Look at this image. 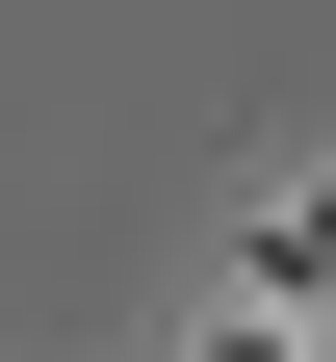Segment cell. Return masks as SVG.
<instances>
[{
    "label": "cell",
    "mask_w": 336,
    "mask_h": 362,
    "mask_svg": "<svg viewBox=\"0 0 336 362\" xmlns=\"http://www.w3.org/2000/svg\"><path fill=\"white\" fill-rule=\"evenodd\" d=\"M259 310H336V181H284V207H259Z\"/></svg>",
    "instance_id": "6da1fadb"
},
{
    "label": "cell",
    "mask_w": 336,
    "mask_h": 362,
    "mask_svg": "<svg viewBox=\"0 0 336 362\" xmlns=\"http://www.w3.org/2000/svg\"><path fill=\"white\" fill-rule=\"evenodd\" d=\"M207 362H311V310H233V337H207Z\"/></svg>",
    "instance_id": "7a4b0ae2"
}]
</instances>
